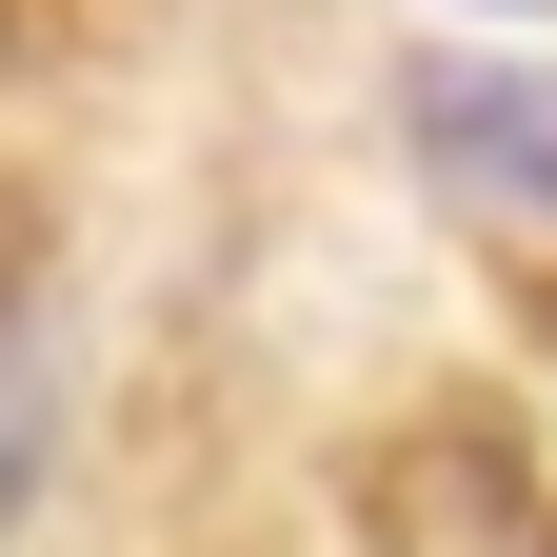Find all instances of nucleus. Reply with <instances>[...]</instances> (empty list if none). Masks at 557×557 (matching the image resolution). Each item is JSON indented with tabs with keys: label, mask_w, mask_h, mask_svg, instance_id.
Listing matches in <instances>:
<instances>
[{
	"label": "nucleus",
	"mask_w": 557,
	"mask_h": 557,
	"mask_svg": "<svg viewBox=\"0 0 557 557\" xmlns=\"http://www.w3.org/2000/svg\"><path fill=\"white\" fill-rule=\"evenodd\" d=\"M398 120H418V160H438L458 199L557 220V60H478V40H438V60L398 81Z\"/></svg>",
	"instance_id": "nucleus-1"
},
{
	"label": "nucleus",
	"mask_w": 557,
	"mask_h": 557,
	"mask_svg": "<svg viewBox=\"0 0 557 557\" xmlns=\"http://www.w3.org/2000/svg\"><path fill=\"white\" fill-rule=\"evenodd\" d=\"M21 259H40V220H21V199H0V319H21Z\"/></svg>",
	"instance_id": "nucleus-2"
},
{
	"label": "nucleus",
	"mask_w": 557,
	"mask_h": 557,
	"mask_svg": "<svg viewBox=\"0 0 557 557\" xmlns=\"http://www.w3.org/2000/svg\"><path fill=\"white\" fill-rule=\"evenodd\" d=\"M498 21H557V0H498Z\"/></svg>",
	"instance_id": "nucleus-3"
},
{
	"label": "nucleus",
	"mask_w": 557,
	"mask_h": 557,
	"mask_svg": "<svg viewBox=\"0 0 557 557\" xmlns=\"http://www.w3.org/2000/svg\"><path fill=\"white\" fill-rule=\"evenodd\" d=\"M0 40H21V21H0Z\"/></svg>",
	"instance_id": "nucleus-4"
},
{
	"label": "nucleus",
	"mask_w": 557,
	"mask_h": 557,
	"mask_svg": "<svg viewBox=\"0 0 557 557\" xmlns=\"http://www.w3.org/2000/svg\"><path fill=\"white\" fill-rule=\"evenodd\" d=\"M537 557H557V537H537Z\"/></svg>",
	"instance_id": "nucleus-5"
}]
</instances>
